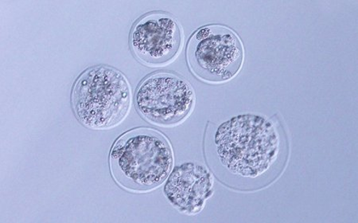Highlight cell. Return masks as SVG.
<instances>
[{"label":"cell","instance_id":"6","mask_svg":"<svg viewBox=\"0 0 358 223\" xmlns=\"http://www.w3.org/2000/svg\"><path fill=\"white\" fill-rule=\"evenodd\" d=\"M183 34L174 16L152 13L132 28L130 45L136 58L149 67H161L174 61L182 47Z\"/></svg>","mask_w":358,"mask_h":223},{"label":"cell","instance_id":"3","mask_svg":"<svg viewBox=\"0 0 358 223\" xmlns=\"http://www.w3.org/2000/svg\"><path fill=\"white\" fill-rule=\"evenodd\" d=\"M71 103L75 116L85 127L111 129L128 116L131 89L120 71L108 66H94L75 82Z\"/></svg>","mask_w":358,"mask_h":223},{"label":"cell","instance_id":"7","mask_svg":"<svg viewBox=\"0 0 358 223\" xmlns=\"http://www.w3.org/2000/svg\"><path fill=\"white\" fill-rule=\"evenodd\" d=\"M164 194L179 213L194 215L201 213L213 192V180L210 171L196 163H185L167 179Z\"/></svg>","mask_w":358,"mask_h":223},{"label":"cell","instance_id":"1","mask_svg":"<svg viewBox=\"0 0 358 223\" xmlns=\"http://www.w3.org/2000/svg\"><path fill=\"white\" fill-rule=\"evenodd\" d=\"M284 145L271 120L234 117L208 131L206 150L210 167L230 186L250 189L268 182L281 161Z\"/></svg>","mask_w":358,"mask_h":223},{"label":"cell","instance_id":"4","mask_svg":"<svg viewBox=\"0 0 358 223\" xmlns=\"http://www.w3.org/2000/svg\"><path fill=\"white\" fill-rule=\"evenodd\" d=\"M187 57L190 70L202 81L222 83L238 75L244 62V48L229 27L208 25L190 37Z\"/></svg>","mask_w":358,"mask_h":223},{"label":"cell","instance_id":"5","mask_svg":"<svg viewBox=\"0 0 358 223\" xmlns=\"http://www.w3.org/2000/svg\"><path fill=\"white\" fill-rule=\"evenodd\" d=\"M135 101L138 112L148 122L170 127L188 117L195 96L192 85L183 78L161 71L151 74L138 85Z\"/></svg>","mask_w":358,"mask_h":223},{"label":"cell","instance_id":"2","mask_svg":"<svg viewBox=\"0 0 358 223\" xmlns=\"http://www.w3.org/2000/svg\"><path fill=\"white\" fill-rule=\"evenodd\" d=\"M174 157L170 143L159 131L138 128L114 143L109 155L113 179L124 189L146 193L169 178Z\"/></svg>","mask_w":358,"mask_h":223}]
</instances>
